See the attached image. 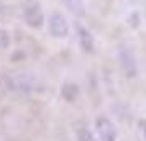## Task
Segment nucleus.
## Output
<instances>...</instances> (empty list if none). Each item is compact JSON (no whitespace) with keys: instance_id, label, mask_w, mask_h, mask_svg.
Instances as JSON below:
<instances>
[{"instance_id":"f257e3e1","label":"nucleus","mask_w":146,"mask_h":141,"mask_svg":"<svg viewBox=\"0 0 146 141\" xmlns=\"http://www.w3.org/2000/svg\"><path fill=\"white\" fill-rule=\"evenodd\" d=\"M21 18L25 21V25L33 30H40L44 25V12L43 5L38 0H23L21 2Z\"/></svg>"},{"instance_id":"f03ea898","label":"nucleus","mask_w":146,"mask_h":141,"mask_svg":"<svg viewBox=\"0 0 146 141\" xmlns=\"http://www.w3.org/2000/svg\"><path fill=\"white\" fill-rule=\"evenodd\" d=\"M48 31L54 38H66L69 34V21L61 12H51L48 17Z\"/></svg>"},{"instance_id":"7ed1b4c3","label":"nucleus","mask_w":146,"mask_h":141,"mask_svg":"<svg viewBox=\"0 0 146 141\" xmlns=\"http://www.w3.org/2000/svg\"><path fill=\"white\" fill-rule=\"evenodd\" d=\"M95 130H97V134L102 141H117V136H118V131H117V126L110 118L107 117H99L95 120Z\"/></svg>"},{"instance_id":"20e7f679","label":"nucleus","mask_w":146,"mask_h":141,"mask_svg":"<svg viewBox=\"0 0 146 141\" xmlns=\"http://www.w3.org/2000/svg\"><path fill=\"white\" fill-rule=\"evenodd\" d=\"M76 33H77V40H79L80 48L86 53H94L95 49V41H94V34L90 33V30L87 26H84L80 21L76 23Z\"/></svg>"},{"instance_id":"39448f33","label":"nucleus","mask_w":146,"mask_h":141,"mask_svg":"<svg viewBox=\"0 0 146 141\" xmlns=\"http://www.w3.org/2000/svg\"><path fill=\"white\" fill-rule=\"evenodd\" d=\"M120 64H121V67H123V71L128 77L136 75V62H135V56L130 49L123 48L120 51Z\"/></svg>"},{"instance_id":"423d86ee","label":"nucleus","mask_w":146,"mask_h":141,"mask_svg":"<svg viewBox=\"0 0 146 141\" xmlns=\"http://www.w3.org/2000/svg\"><path fill=\"white\" fill-rule=\"evenodd\" d=\"M62 5L67 8V12L71 15H74L76 18H82L86 15V5L84 0H61Z\"/></svg>"},{"instance_id":"0eeeda50","label":"nucleus","mask_w":146,"mask_h":141,"mask_svg":"<svg viewBox=\"0 0 146 141\" xmlns=\"http://www.w3.org/2000/svg\"><path fill=\"white\" fill-rule=\"evenodd\" d=\"M13 85H15V89H17V90H23V92H28L30 89L33 87V84L30 82L28 75H15Z\"/></svg>"},{"instance_id":"6e6552de","label":"nucleus","mask_w":146,"mask_h":141,"mask_svg":"<svg viewBox=\"0 0 146 141\" xmlns=\"http://www.w3.org/2000/svg\"><path fill=\"white\" fill-rule=\"evenodd\" d=\"M79 94V87L72 84V82H69V84H64V87H62V97L69 102H74L76 100V97Z\"/></svg>"},{"instance_id":"1a4fd4ad","label":"nucleus","mask_w":146,"mask_h":141,"mask_svg":"<svg viewBox=\"0 0 146 141\" xmlns=\"http://www.w3.org/2000/svg\"><path fill=\"white\" fill-rule=\"evenodd\" d=\"M77 140L79 141H97L95 140V136H94L87 128H80V130H77Z\"/></svg>"},{"instance_id":"9d476101","label":"nucleus","mask_w":146,"mask_h":141,"mask_svg":"<svg viewBox=\"0 0 146 141\" xmlns=\"http://www.w3.org/2000/svg\"><path fill=\"white\" fill-rule=\"evenodd\" d=\"M10 34H8V31L5 30V28L0 26V49H7L8 46H10Z\"/></svg>"},{"instance_id":"9b49d317","label":"nucleus","mask_w":146,"mask_h":141,"mask_svg":"<svg viewBox=\"0 0 146 141\" xmlns=\"http://www.w3.org/2000/svg\"><path fill=\"white\" fill-rule=\"evenodd\" d=\"M7 20V7L0 2V21H5Z\"/></svg>"},{"instance_id":"f8f14e48","label":"nucleus","mask_w":146,"mask_h":141,"mask_svg":"<svg viewBox=\"0 0 146 141\" xmlns=\"http://www.w3.org/2000/svg\"><path fill=\"white\" fill-rule=\"evenodd\" d=\"M145 136H146V128H145Z\"/></svg>"}]
</instances>
